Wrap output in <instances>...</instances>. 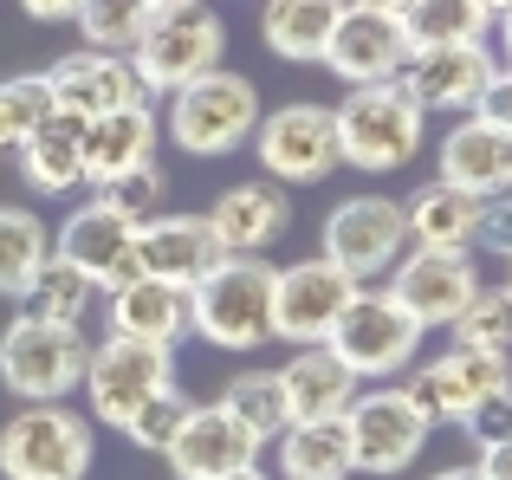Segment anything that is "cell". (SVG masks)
<instances>
[{
	"label": "cell",
	"mask_w": 512,
	"mask_h": 480,
	"mask_svg": "<svg viewBox=\"0 0 512 480\" xmlns=\"http://www.w3.org/2000/svg\"><path fill=\"white\" fill-rule=\"evenodd\" d=\"M163 130L182 143L188 156H234V150H247L253 130H260V85L240 78V72H227V65H214V72L188 78L182 91H169Z\"/></svg>",
	"instance_id": "3"
},
{
	"label": "cell",
	"mask_w": 512,
	"mask_h": 480,
	"mask_svg": "<svg viewBox=\"0 0 512 480\" xmlns=\"http://www.w3.org/2000/svg\"><path fill=\"white\" fill-rule=\"evenodd\" d=\"M98 292H104L98 279H85L72 260H59V253H52V260L39 266L33 292H26L20 305H26L33 318H46V325H78V331H85V312L98 305Z\"/></svg>",
	"instance_id": "33"
},
{
	"label": "cell",
	"mask_w": 512,
	"mask_h": 480,
	"mask_svg": "<svg viewBox=\"0 0 512 480\" xmlns=\"http://www.w3.org/2000/svg\"><path fill=\"white\" fill-rule=\"evenodd\" d=\"M474 247L500 253V260L512 266V189H500V195H487V202H480V228H474Z\"/></svg>",
	"instance_id": "40"
},
{
	"label": "cell",
	"mask_w": 512,
	"mask_h": 480,
	"mask_svg": "<svg viewBox=\"0 0 512 480\" xmlns=\"http://www.w3.org/2000/svg\"><path fill=\"white\" fill-rule=\"evenodd\" d=\"M402 59H409V33H402L396 13L344 0V20H338V33H331V46H325L318 65H331L344 85H396Z\"/></svg>",
	"instance_id": "17"
},
{
	"label": "cell",
	"mask_w": 512,
	"mask_h": 480,
	"mask_svg": "<svg viewBox=\"0 0 512 480\" xmlns=\"http://www.w3.org/2000/svg\"><path fill=\"white\" fill-rule=\"evenodd\" d=\"M428 480H487L480 468H441V474H428Z\"/></svg>",
	"instance_id": "45"
},
{
	"label": "cell",
	"mask_w": 512,
	"mask_h": 480,
	"mask_svg": "<svg viewBox=\"0 0 512 480\" xmlns=\"http://www.w3.org/2000/svg\"><path fill=\"white\" fill-rule=\"evenodd\" d=\"M435 163H441L435 182H448V189L487 202V195L512 189V130L493 124V117H480V111H467V117H454V130L441 137Z\"/></svg>",
	"instance_id": "20"
},
{
	"label": "cell",
	"mask_w": 512,
	"mask_h": 480,
	"mask_svg": "<svg viewBox=\"0 0 512 480\" xmlns=\"http://www.w3.org/2000/svg\"><path fill=\"white\" fill-rule=\"evenodd\" d=\"M344 435H350V474H376V480L409 474V461L428 448V422L402 396V383L357 390V403L344 409Z\"/></svg>",
	"instance_id": "10"
},
{
	"label": "cell",
	"mask_w": 512,
	"mask_h": 480,
	"mask_svg": "<svg viewBox=\"0 0 512 480\" xmlns=\"http://www.w3.org/2000/svg\"><path fill=\"white\" fill-rule=\"evenodd\" d=\"M221 409H227V416H234L260 448H273L279 435L292 429V403H286V390H279V370H240V377L221 390Z\"/></svg>",
	"instance_id": "31"
},
{
	"label": "cell",
	"mask_w": 512,
	"mask_h": 480,
	"mask_svg": "<svg viewBox=\"0 0 512 480\" xmlns=\"http://www.w3.org/2000/svg\"><path fill=\"white\" fill-rule=\"evenodd\" d=\"M512 383V357L500 351H467V344H454L448 357H435V364L409 370V383H402V396H409L415 409H422V422L435 429V422H461L474 403H487L493 390H506Z\"/></svg>",
	"instance_id": "15"
},
{
	"label": "cell",
	"mask_w": 512,
	"mask_h": 480,
	"mask_svg": "<svg viewBox=\"0 0 512 480\" xmlns=\"http://www.w3.org/2000/svg\"><path fill=\"white\" fill-rule=\"evenodd\" d=\"M273 273L266 253H227L201 286H188V331L214 351H260L273 338Z\"/></svg>",
	"instance_id": "1"
},
{
	"label": "cell",
	"mask_w": 512,
	"mask_h": 480,
	"mask_svg": "<svg viewBox=\"0 0 512 480\" xmlns=\"http://www.w3.org/2000/svg\"><path fill=\"white\" fill-rule=\"evenodd\" d=\"M46 260H52L46 221L20 202H0V299H26Z\"/></svg>",
	"instance_id": "30"
},
{
	"label": "cell",
	"mask_w": 512,
	"mask_h": 480,
	"mask_svg": "<svg viewBox=\"0 0 512 480\" xmlns=\"http://www.w3.org/2000/svg\"><path fill=\"white\" fill-rule=\"evenodd\" d=\"M409 247H441V253H467L474 247V228H480V202L448 182H428V189L409 195Z\"/></svg>",
	"instance_id": "28"
},
{
	"label": "cell",
	"mask_w": 512,
	"mask_h": 480,
	"mask_svg": "<svg viewBox=\"0 0 512 480\" xmlns=\"http://www.w3.org/2000/svg\"><path fill=\"white\" fill-rule=\"evenodd\" d=\"M338 117V150L363 176H396L422 156L428 111L402 85H350L344 104H331Z\"/></svg>",
	"instance_id": "2"
},
{
	"label": "cell",
	"mask_w": 512,
	"mask_h": 480,
	"mask_svg": "<svg viewBox=\"0 0 512 480\" xmlns=\"http://www.w3.org/2000/svg\"><path fill=\"white\" fill-rule=\"evenodd\" d=\"M325 344L357 370V383H389L422 351V325L389 299V286H357V299L344 305V318L331 325Z\"/></svg>",
	"instance_id": "9"
},
{
	"label": "cell",
	"mask_w": 512,
	"mask_h": 480,
	"mask_svg": "<svg viewBox=\"0 0 512 480\" xmlns=\"http://www.w3.org/2000/svg\"><path fill=\"white\" fill-rule=\"evenodd\" d=\"M85 403H91V422L104 429H124L150 396L175 390V344H143V338H104L91 344L85 357Z\"/></svg>",
	"instance_id": "7"
},
{
	"label": "cell",
	"mask_w": 512,
	"mask_h": 480,
	"mask_svg": "<svg viewBox=\"0 0 512 480\" xmlns=\"http://www.w3.org/2000/svg\"><path fill=\"white\" fill-rule=\"evenodd\" d=\"M234 480H266V474H260V468H247V474H234Z\"/></svg>",
	"instance_id": "48"
},
{
	"label": "cell",
	"mask_w": 512,
	"mask_h": 480,
	"mask_svg": "<svg viewBox=\"0 0 512 480\" xmlns=\"http://www.w3.org/2000/svg\"><path fill=\"white\" fill-rule=\"evenodd\" d=\"M188 409H195V403H188L182 390H163V396H150V403H143V409H137V416H130L117 435H124L130 448H143V455H169V442L182 435Z\"/></svg>",
	"instance_id": "37"
},
{
	"label": "cell",
	"mask_w": 512,
	"mask_h": 480,
	"mask_svg": "<svg viewBox=\"0 0 512 480\" xmlns=\"http://www.w3.org/2000/svg\"><path fill=\"white\" fill-rule=\"evenodd\" d=\"M208 228H214V240H221L227 253H273L279 240L292 234V195L279 189L273 176L234 182V189L214 195Z\"/></svg>",
	"instance_id": "21"
},
{
	"label": "cell",
	"mask_w": 512,
	"mask_h": 480,
	"mask_svg": "<svg viewBox=\"0 0 512 480\" xmlns=\"http://www.w3.org/2000/svg\"><path fill=\"white\" fill-rule=\"evenodd\" d=\"M13 156H20L26 189L46 195V202H52V195L85 189V117H72V111H46V124H39Z\"/></svg>",
	"instance_id": "25"
},
{
	"label": "cell",
	"mask_w": 512,
	"mask_h": 480,
	"mask_svg": "<svg viewBox=\"0 0 512 480\" xmlns=\"http://www.w3.org/2000/svg\"><path fill=\"white\" fill-rule=\"evenodd\" d=\"M91 338L78 325H46V318L20 312L0 331V390L20 403H65L85 383Z\"/></svg>",
	"instance_id": "5"
},
{
	"label": "cell",
	"mask_w": 512,
	"mask_h": 480,
	"mask_svg": "<svg viewBox=\"0 0 512 480\" xmlns=\"http://www.w3.org/2000/svg\"><path fill=\"white\" fill-rule=\"evenodd\" d=\"M461 429L474 435V448L506 442V435H512V383H506V390H493L487 403H474V409H467V416H461Z\"/></svg>",
	"instance_id": "39"
},
{
	"label": "cell",
	"mask_w": 512,
	"mask_h": 480,
	"mask_svg": "<svg viewBox=\"0 0 512 480\" xmlns=\"http://www.w3.org/2000/svg\"><path fill=\"white\" fill-rule=\"evenodd\" d=\"M493 26H500V46H506V65H512V7H506V13H500Z\"/></svg>",
	"instance_id": "46"
},
{
	"label": "cell",
	"mask_w": 512,
	"mask_h": 480,
	"mask_svg": "<svg viewBox=\"0 0 512 480\" xmlns=\"http://www.w3.org/2000/svg\"><path fill=\"white\" fill-rule=\"evenodd\" d=\"M480 7H487V13H493V20H500V13L512 7V0H480Z\"/></svg>",
	"instance_id": "47"
},
{
	"label": "cell",
	"mask_w": 512,
	"mask_h": 480,
	"mask_svg": "<svg viewBox=\"0 0 512 480\" xmlns=\"http://www.w3.org/2000/svg\"><path fill=\"white\" fill-rule=\"evenodd\" d=\"M156 124L150 104H124V111H104L85 124V189H104L117 176H137V169L156 163Z\"/></svg>",
	"instance_id": "23"
},
{
	"label": "cell",
	"mask_w": 512,
	"mask_h": 480,
	"mask_svg": "<svg viewBox=\"0 0 512 480\" xmlns=\"http://www.w3.org/2000/svg\"><path fill=\"white\" fill-rule=\"evenodd\" d=\"M409 46H480L493 33V13L480 0H415L402 13Z\"/></svg>",
	"instance_id": "32"
},
{
	"label": "cell",
	"mask_w": 512,
	"mask_h": 480,
	"mask_svg": "<svg viewBox=\"0 0 512 480\" xmlns=\"http://www.w3.org/2000/svg\"><path fill=\"white\" fill-rule=\"evenodd\" d=\"M221 260H227V247L214 240L208 215H150L137 228V273H150V279L201 286Z\"/></svg>",
	"instance_id": "22"
},
{
	"label": "cell",
	"mask_w": 512,
	"mask_h": 480,
	"mask_svg": "<svg viewBox=\"0 0 512 480\" xmlns=\"http://www.w3.org/2000/svg\"><path fill=\"white\" fill-rule=\"evenodd\" d=\"M52 111V91H46V72H26V78H0V150H20Z\"/></svg>",
	"instance_id": "36"
},
{
	"label": "cell",
	"mask_w": 512,
	"mask_h": 480,
	"mask_svg": "<svg viewBox=\"0 0 512 480\" xmlns=\"http://www.w3.org/2000/svg\"><path fill=\"white\" fill-rule=\"evenodd\" d=\"M454 344H467V351H500L512 357V292L506 286H480L474 299L461 305V318H454Z\"/></svg>",
	"instance_id": "35"
},
{
	"label": "cell",
	"mask_w": 512,
	"mask_h": 480,
	"mask_svg": "<svg viewBox=\"0 0 512 480\" xmlns=\"http://www.w3.org/2000/svg\"><path fill=\"white\" fill-rule=\"evenodd\" d=\"M493 72H500V59L487 52V39H480V46H409L396 85L409 91L422 111L467 117V111H480Z\"/></svg>",
	"instance_id": "14"
},
{
	"label": "cell",
	"mask_w": 512,
	"mask_h": 480,
	"mask_svg": "<svg viewBox=\"0 0 512 480\" xmlns=\"http://www.w3.org/2000/svg\"><path fill=\"white\" fill-rule=\"evenodd\" d=\"M150 7H182V0H150Z\"/></svg>",
	"instance_id": "49"
},
{
	"label": "cell",
	"mask_w": 512,
	"mask_h": 480,
	"mask_svg": "<svg viewBox=\"0 0 512 480\" xmlns=\"http://www.w3.org/2000/svg\"><path fill=\"white\" fill-rule=\"evenodd\" d=\"M279 474L286 480H350V435L338 422H292L279 435Z\"/></svg>",
	"instance_id": "29"
},
{
	"label": "cell",
	"mask_w": 512,
	"mask_h": 480,
	"mask_svg": "<svg viewBox=\"0 0 512 480\" xmlns=\"http://www.w3.org/2000/svg\"><path fill=\"white\" fill-rule=\"evenodd\" d=\"M480 474H487V480H512V435L493 442V448H480Z\"/></svg>",
	"instance_id": "43"
},
{
	"label": "cell",
	"mask_w": 512,
	"mask_h": 480,
	"mask_svg": "<svg viewBox=\"0 0 512 480\" xmlns=\"http://www.w3.org/2000/svg\"><path fill=\"white\" fill-rule=\"evenodd\" d=\"M480 292L474 253H441V247H409L389 266V299L415 318L422 331H441L461 318V305Z\"/></svg>",
	"instance_id": "13"
},
{
	"label": "cell",
	"mask_w": 512,
	"mask_h": 480,
	"mask_svg": "<svg viewBox=\"0 0 512 480\" xmlns=\"http://www.w3.org/2000/svg\"><path fill=\"white\" fill-rule=\"evenodd\" d=\"M350 299H357V279H350L344 266H331L325 253L279 266V273H273V338L325 344Z\"/></svg>",
	"instance_id": "12"
},
{
	"label": "cell",
	"mask_w": 512,
	"mask_h": 480,
	"mask_svg": "<svg viewBox=\"0 0 512 480\" xmlns=\"http://www.w3.org/2000/svg\"><path fill=\"white\" fill-rule=\"evenodd\" d=\"M480 117H493V124L512 130V65H500V72H493L487 98H480Z\"/></svg>",
	"instance_id": "41"
},
{
	"label": "cell",
	"mask_w": 512,
	"mask_h": 480,
	"mask_svg": "<svg viewBox=\"0 0 512 480\" xmlns=\"http://www.w3.org/2000/svg\"><path fill=\"white\" fill-rule=\"evenodd\" d=\"M221 52H227L221 13L201 7V0H182V7H156L150 33H143L124 59H130V72H137V85L150 91V98H156V91L169 98V91H182L188 78L214 72Z\"/></svg>",
	"instance_id": "6"
},
{
	"label": "cell",
	"mask_w": 512,
	"mask_h": 480,
	"mask_svg": "<svg viewBox=\"0 0 512 480\" xmlns=\"http://www.w3.org/2000/svg\"><path fill=\"white\" fill-rule=\"evenodd\" d=\"M279 390L292 403V422H338L357 403V370L331 344H299L292 364H279Z\"/></svg>",
	"instance_id": "24"
},
{
	"label": "cell",
	"mask_w": 512,
	"mask_h": 480,
	"mask_svg": "<svg viewBox=\"0 0 512 480\" xmlns=\"http://www.w3.org/2000/svg\"><path fill=\"white\" fill-rule=\"evenodd\" d=\"M20 13H26V20H39V26H59V20H72V13H78V0H20Z\"/></svg>",
	"instance_id": "42"
},
{
	"label": "cell",
	"mask_w": 512,
	"mask_h": 480,
	"mask_svg": "<svg viewBox=\"0 0 512 480\" xmlns=\"http://www.w3.org/2000/svg\"><path fill=\"white\" fill-rule=\"evenodd\" d=\"M98 202H111L117 215H130V221L143 228V221H150L156 208H163V169L150 163V169H137V176H117V182H104V189H98Z\"/></svg>",
	"instance_id": "38"
},
{
	"label": "cell",
	"mask_w": 512,
	"mask_h": 480,
	"mask_svg": "<svg viewBox=\"0 0 512 480\" xmlns=\"http://www.w3.org/2000/svg\"><path fill=\"white\" fill-rule=\"evenodd\" d=\"M52 253H59V260H72L85 279H98V286L111 292L117 279L137 273V221L117 215L111 202H98V195H91V202L72 208V215H65V228L52 234Z\"/></svg>",
	"instance_id": "18"
},
{
	"label": "cell",
	"mask_w": 512,
	"mask_h": 480,
	"mask_svg": "<svg viewBox=\"0 0 512 480\" xmlns=\"http://www.w3.org/2000/svg\"><path fill=\"white\" fill-rule=\"evenodd\" d=\"M318 240H325L331 266H344L357 286H370V279H389V266L409 253V215L389 195H350L325 215Z\"/></svg>",
	"instance_id": "11"
},
{
	"label": "cell",
	"mask_w": 512,
	"mask_h": 480,
	"mask_svg": "<svg viewBox=\"0 0 512 480\" xmlns=\"http://www.w3.org/2000/svg\"><path fill=\"white\" fill-rule=\"evenodd\" d=\"M150 20H156L150 0H78V13H72L85 46H98V52H130L150 33Z\"/></svg>",
	"instance_id": "34"
},
{
	"label": "cell",
	"mask_w": 512,
	"mask_h": 480,
	"mask_svg": "<svg viewBox=\"0 0 512 480\" xmlns=\"http://www.w3.org/2000/svg\"><path fill=\"white\" fill-rule=\"evenodd\" d=\"M163 461L175 468V480H234V474L260 468V442L221 403H195Z\"/></svg>",
	"instance_id": "19"
},
{
	"label": "cell",
	"mask_w": 512,
	"mask_h": 480,
	"mask_svg": "<svg viewBox=\"0 0 512 480\" xmlns=\"http://www.w3.org/2000/svg\"><path fill=\"white\" fill-rule=\"evenodd\" d=\"M91 416L72 403H20L0 422V480H85Z\"/></svg>",
	"instance_id": "4"
},
{
	"label": "cell",
	"mask_w": 512,
	"mask_h": 480,
	"mask_svg": "<svg viewBox=\"0 0 512 480\" xmlns=\"http://www.w3.org/2000/svg\"><path fill=\"white\" fill-rule=\"evenodd\" d=\"M253 156H260V169L279 189H312V182L338 176L344 150H338V117H331V104L292 98V104H279V111H260Z\"/></svg>",
	"instance_id": "8"
},
{
	"label": "cell",
	"mask_w": 512,
	"mask_h": 480,
	"mask_svg": "<svg viewBox=\"0 0 512 480\" xmlns=\"http://www.w3.org/2000/svg\"><path fill=\"white\" fill-rule=\"evenodd\" d=\"M357 7H376V13H396V20H402V13H409L415 0H357Z\"/></svg>",
	"instance_id": "44"
},
{
	"label": "cell",
	"mask_w": 512,
	"mask_h": 480,
	"mask_svg": "<svg viewBox=\"0 0 512 480\" xmlns=\"http://www.w3.org/2000/svg\"><path fill=\"white\" fill-rule=\"evenodd\" d=\"M111 331L117 338H143V344H175L188 338V286L169 279L130 273L111 286Z\"/></svg>",
	"instance_id": "26"
},
{
	"label": "cell",
	"mask_w": 512,
	"mask_h": 480,
	"mask_svg": "<svg viewBox=\"0 0 512 480\" xmlns=\"http://www.w3.org/2000/svg\"><path fill=\"white\" fill-rule=\"evenodd\" d=\"M506 292H512V279H506Z\"/></svg>",
	"instance_id": "50"
},
{
	"label": "cell",
	"mask_w": 512,
	"mask_h": 480,
	"mask_svg": "<svg viewBox=\"0 0 512 480\" xmlns=\"http://www.w3.org/2000/svg\"><path fill=\"white\" fill-rule=\"evenodd\" d=\"M46 91H52V111H72V117H104V111H124V104H150V91L137 85L124 52H98V46H78L65 59L46 65Z\"/></svg>",
	"instance_id": "16"
},
{
	"label": "cell",
	"mask_w": 512,
	"mask_h": 480,
	"mask_svg": "<svg viewBox=\"0 0 512 480\" xmlns=\"http://www.w3.org/2000/svg\"><path fill=\"white\" fill-rule=\"evenodd\" d=\"M344 20V0H260V33L286 65H318Z\"/></svg>",
	"instance_id": "27"
}]
</instances>
